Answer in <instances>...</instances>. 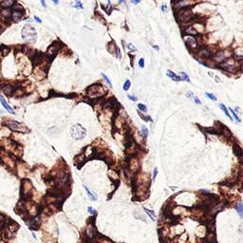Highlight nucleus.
<instances>
[{"label":"nucleus","instance_id":"obj_1","mask_svg":"<svg viewBox=\"0 0 243 243\" xmlns=\"http://www.w3.org/2000/svg\"><path fill=\"white\" fill-rule=\"evenodd\" d=\"M22 38L29 44H33L36 41V31L31 25H26L22 29Z\"/></svg>","mask_w":243,"mask_h":243},{"label":"nucleus","instance_id":"obj_2","mask_svg":"<svg viewBox=\"0 0 243 243\" xmlns=\"http://www.w3.org/2000/svg\"><path fill=\"white\" fill-rule=\"evenodd\" d=\"M70 134L72 139H74V140H82L86 137V130L80 125H74L71 127Z\"/></svg>","mask_w":243,"mask_h":243},{"label":"nucleus","instance_id":"obj_3","mask_svg":"<svg viewBox=\"0 0 243 243\" xmlns=\"http://www.w3.org/2000/svg\"><path fill=\"white\" fill-rule=\"evenodd\" d=\"M194 16L191 13V11L189 9H183V10H180L178 11V15H177V18H178V21L180 23H186V22H189L191 19L193 18Z\"/></svg>","mask_w":243,"mask_h":243},{"label":"nucleus","instance_id":"obj_4","mask_svg":"<svg viewBox=\"0 0 243 243\" xmlns=\"http://www.w3.org/2000/svg\"><path fill=\"white\" fill-rule=\"evenodd\" d=\"M87 91H88L89 96H92V97L101 96V95L105 94V88H104L102 86H100V85H93V86H89L88 89H87Z\"/></svg>","mask_w":243,"mask_h":243},{"label":"nucleus","instance_id":"obj_5","mask_svg":"<svg viewBox=\"0 0 243 243\" xmlns=\"http://www.w3.org/2000/svg\"><path fill=\"white\" fill-rule=\"evenodd\" d=\"M32 193V185L31 181L28 180H24L22 181L21 186V194L23 197H29Z\"/></svg>","mask_w":243,"mask_h":243},{"label":"nucleus","instance_id":"obj_6","mask_svg":"<svg viewBox=\"0 0 243 243\" xmlns=\"http://www.w3.org/2000/svg\"><path fill=\"white\" fill-rule=\"evenodd\" d=\"M5 126H8L10 129L16 132H26V128L22 126L21 123H17L15 121H7L5 122Z\"/></svg>","mask_w":243,"mask_h":243},{"label":"nucleus","instance_id":"obj_7","mask_svg":"<svg viewBox=\"0 0 243 243\" xmlns=\"http://www.w3.org/2000/svg\"><path fill=\"white\" fill-rule=\"evenodd\" d=\"M195 234H196V236L199 239L202 240V239H205V238L208 235V229H207L206 225H199L198 226L195 231Z\"/></svg>","mask_w":243,"mask_h":243},{"label":"nucleus","instance_id":"obj_8","mask_svg":"<svg viewBox=\"0 0 243 243\" xmlns=\"http://www.w3.org/2000/svg\"><path fill=\"white\" fill-rule=\"evenodd\" d=\"M184 42H185V44L187 45L188 47H190L191 49H196L197 48V41L193 36L186 35V36L184 37Z\"/></svg>","mask_w":243,"mask_h":243},{"label":"nucleus","instance_id":"obj_9","mask_svg":"<svg viewBox=\"0 0 243 243\" xmlns=\"http://www.w3.org/2000/svg\"><path fill=\"white\" fill-rule=\"evenodd\" d=\"M56 44H57V43L55 42L54 44L51 45V46L49 48V50H48V54H49V56H50V57H53V56L59 51L60 46H58V45L56 46Z\"/></svg>","mask_w":243,"mask_h":243},{"label":"nucleus","instance_id":"obj_10","mask_svg":"<svg viewBox=\"0 0 243 243\" xmlns=\"http://www.w3.org/2000/svg\"><path fill=\"white\" fill-rule=\"evenodd\" d=\"M94 148L91 146V145H88V146H86V148H85V151H84V156L86 158H87V159H89V158H92L93 156H94Z\"/></svg>","mask_w":243,"mask_h":243},{"label":"nucleus","instance_id":"obj_11","mask_svg":"<svg viewBox=\"0 0 243 243\" xmlns=\"http://www.w3.org/2000/svg\"><path fill=\"white\" fill-rule=\"evenodd\" d=\"M0 103H1V105L4 106V108H5L7 111H9V112H11V113H13V114H15V112H14V110L13 109V107L11 106H10L9 105V104L7 102L5 101V99L3 98L1 95H0Z\"/></svg>","mask_w":243,"mask_h":243},{"label":"nucleus","instance_id":"obj_12","mask_svg":"<svg viewBox=\"0 0 243 243\" xmlns=\"http://www.w3.org/2000/svg\"><path fill=\"white\" fill-rule=\"evenodd\" d=\"M187 239H188V238H187V235H186L185 233H183L182 235L176 236L175 240H174V243H187V242H188V241H187Z\"/></svg>","mask_w":243,"mask_h":243},{"label":"nucleus","instance_id":"obj_13","mask_svg":"<svg viewBox=\"0 0 243 243\" xmlns=\"http://www.w3.org/2000/svg\"><path fill=\"white\" fill-rule=\"evenodd\" d=\"M93 239H94L95 243H113L110 239L105 238V236H102V235H96Z\"/></svg>","mask_w":243,"mask_h":243},{"label":"nucleus","instance_id":"obj_14","mask_svg":"<svg viewBox=\"0 0 243 243\" xmlns=\"http://www.w3.org/2000/svg\"><path fill=\"white\" fill-rule=\"evenodd\" d=\"M2 90L6 95H10L13 92L14 88H13V86H11V85H5V86H2Z\"/></svg>","mask_w":243,"mask_h":243},{"label":"nucleus","instance_id":"obj_15","mask_svg":"<svg viewBox=\"0 0 243 243\" xmlns=\"http://www.w3.org/2000/svg\"><path fill=\"white\" fill-rule=\"evenodd\" d=\"M166 75H167L170 79H172L173 81H176V82L180 81V76H178L177 74L174 73V72H173V71H171V70H167V72H166Z\"/></svg>","mask_w":243,"mask_h":243},{"label":"nucleus","instance_id":"obj_16","mask_svg":"<svg viewBox=\"0 0 243 243\" xmlns=\"http://www.w3.org/2000/svg\"><path fill=\"white\" fill-rule=\"evenodd\" d=\"M234 151H235V154L238 157H241L243 155V149L236 144H234Z\"/></svg>","mask_w":243,"mask_h":243},{"label":"nucleus","instance_id":"obj_17","mask_svg":"<svg viewBox=\"0 0 243 243\" xmlns=\"http://www.w3.org/2000/svg\"><path fill=\"white\" fill-rule=\"evenodd\" d=\"M11 17H13V21L17 22V21H19V20L21 19V17H22V13H20V11H13V13H11Z\"/></svg>","mask_w":243,"mask_h":243},{"label":"nucleus","instance_id":"obj_18","mask_svg":"<svg viewBox=\"0 0 243 243\" xmlns=\"http://www.w3.org/2000/svg\"><path fill=\"white\" fill-rule=\"evenodd\" d=\"M235 210L238 212V214L239 215V217H243V202H238L236 205H235Z\"/></svg>","mask_w":243,"mask_h":243},{"label":"nucleus","instance_id":"obj_19","mask_svg":"<svg viewBox=\"0 0 243 243\" xmlns=\"http://www.w3.org/2000/svg\"><path fill=\"white\" fill-rule=\"evenodd\" d=\"M184 33L187 34V35H190V36H192V35H197L198 34V32H197L196 29H194L193 27H188L187 29L184 31Z\"/></svg>","mask_w":243,"mask_h":243},{"label":"nucleus","instance_id":"obj_20","mask_svg":"<svg viewBox=\"0 0 243 243\" xmlns=\"http://www.w3.org/2000/svg\"><path fill=\"white\" fill-rule=\"evenodd\" d=\"M215 239H216L215 233L208 232V235H207V236L205 238V241H206L207 243H211V242H213V241H215Z\"/></svg>","mask_w":243,"mask_h":243},{"label":"nucleus","instance_id":"obj_21","mask_svg":"<svg viewBox=\"0 0 243 243\" xmlns=\"http://www.w3.org/2000/svg\"><path fill=\"white\" fill-rule=\"evenodd\" d=\"M199 55H201V56L204 58H208L211 56V52H210L207 49H202L201 50H199Z\"/></svg>","mask_w":243,"mask_h":243},{"label":"nucleus","instance_id":"obj_22","mask_svg":"<svg viewBox=\"0 0 243 243\" xmlns=\"http://www.w3.org/2000/svg\"><path fill=\"white\" fill-rule=\"evenodd\" d=\"M11 9H4V10H2V11H1V14H2L5 18H9V17H11Z\"/></svg>","mask_w":243,"mask_h":243},{"label":"nucleus","instance_id":"obj_23","mask_svg":"<svg viewBox=\"0 0 243 243\" xmlns=\"http://www.w3.org/2000/svg\"><path fill=\"white\" fill-rule=\"evenodd\" d=\"M108 174H109V178L112 180H117L118 179H119V175H118V173L116 172V171H114V170H109Z\"/></svg>","mask_w":243,"mask_h":243},{"label":"nucleus","instance_id":"obj_24","mask_svg":"<svg viewBox=\"0 0 243 243\" xmlns=\"http://www.w3.org/2000/svg\"><path fill=\"white\" fill-rule=\"evenodd\" d=\"M220 109L221 110H223V112L225 113V115L227 116L229 119H230L231 121H233V119H232V117H231V115H230V113L228 112V108L226 106H225L223 104H220Z\"/></svg>","mask_w":243,"mask_h":243},{"label":"nucleus","instance_id":"obj_25","mask_svg":"<svg viewBox=\"0 0 243 243\" xmlns=\"http://www.w3.org/2000/svg\"><path fill=\"white\" fill-rule=\"evenodd\" d=\"M84 188H85V190H86V194H87V196L89 197V199H91V200H96V199H97L96 196H95V195H93V194L90 192V190H89V189L87 188L86 185H84Z\"/></svg>","mask_w":243,"mask_h":243},{"label":"nucleus","instance_id":"obj_26","mask_svg":"<svg viewBox=\"0 0 243 243\" xmlns=\"http://www.w3.org/2000/svg\"><path fill=\"white\" fill-rule=\"evenodd\" d=\"M144 212L146 213L147 215L149 216V217L151 218L152 220H156V216H155V213L153 211H151V210H149V209H147V208H144Z\"/></svg>","mask_w":243,"mask_h":243},{"label":"nucleus","instance_id":"obj_27","mask_svg":"<svg viewBox=\"0 0 243 243\" xmlns=\"http://www.w3.org/2000/svg\"><path fill=\"white\" fill-rule=\"evenodd\" d=\"M117 50H118V48L116 47L115 44H114L113 42H111L109 45H108V50H109V51L112 53V54H114V53L117 51Z\"/></svg>","mask_w":243,"mask_h":243},{"label":"nucleus","instance_id":"obj_28","mask_svg":"<svg viewBox=\"0 0 243 243\" xmlns=\"http://www.w3.org/2000/svg\"><path fill=\"white\" fill-rule=\"evenodd\" d=\"M13 4H14L13 1H3V2L0 3V5L2 6V7H4V8H9V7L13 6Z\"/></svg>","mask_w":243,"mask_h":243},{"label":"nucleus","instance_id":"obj_29","mask_svg":"<svg viewBox=\"0 0 243 243\" xmlns=\"http://www.w3.org/2000/svg\"><path fill=\"white\" fill-rule=\"evenodd\" d=\"M180 80L182 79L183 81H186V82H190V78H189V76L187 75V74L185 73V72H180Z\"/></svg>","mask_w":243,"mask_h":243},{"label":"nucleus","instance_id":"obj_30","mask_svg":"<svg viewBox=\"0 0 243 243\" xmlns=\"http://www.w3.org/2000/svg\"><path fill=\"white\" fill-rule=\"evenodd\" d=\"M230 112H231V114L233 115V117H234V119H235V120L236 121V122H238V123H240V122H241L240 118L238 117V114H236V113H235V111H234V110L232 109V108H230Z\"/></svg>","mask_w":243,"mask_h":243},{"label":"nucleus","instance_id":"obj_31","mask_svg":"<svg viewBox=\"0 0 243 243\" xmlns=\"http://www.w3.org/2000/svg\"><path fill=\"white\" fill-rule=\"evenodd\" d=\"M141 134H143V136L144 137V138H146L147 136H148V129H147L145 126H141Z\"/></svg>","mask_w":243,"mask_h":243},{"label":"nucleus","instance_id":"obj_32","mask_svg":"<svg viewBox=\"0 0 243 243\" xmlns=\"http://www.w3.org/2000/svg\"><path fill=\"white\" fill-rule=\"evenodd\" d=\"M138 108L141 110V111H143V112H146V111H147V107L145 106L144 105H143V104H139V105H138Z\"/></svg>","mask_w":243,"mask_h":243},{"label":"nucleus","instance_id":"obj_33","mask_svg":"<svg viewBox=\"0 0 243 243\" xmlns=\"http://www.w3.org/2000/svg\"><path fill=\"white\" fill-rule=\"evenodd\" d=\"M130 85H131L130 81H129V80H127V81L125 83V85H123V90H128V89H129V87H130Z\"/></svg>","mask_w":243,"mask_h":243},{"label":"nucleus","instance_id":"obj_34","mask_svg":"<svg viewBox=\"0 0 243 243\" xmlns=\"http://www.w3.org/2000/svg\"><path fill=\"white\" fill-rule=\"evenodd\" d=\"M205 95H206V96L208 97L210 100H213V101H217V97L215 96L214 94H211V93H208V92H206V93H205Z\"/></svg>","mask_w":243,"mask_h":243},{"label":"nucleus","instance_id":"obj_35","mask_svg":"<svg viewBox=\"0 0 243 243\" xmlns=\"http://www.w3.org/2000/svg\"><path fill=\"white\" fill-rule=\"evenodd\" d=\"M103 77H104V79H105V81L107 82V84H108V85H109V86H110V87H112V85H111V82H110V80H109V79L107 78V76L105 75V74H103Z\"/></svg>","mask_w":243,"mask_h":243},{"label":"nucleus","instance_id":"obj_36","mask_svg":"<svg viewBox=\"0 0 243 243\" xmlns=\"http://www.w3.org/2000/svg\"><path fill=\"white\" fill-rule=\"evenodd\" d=\"M139 66H140L141 68H144V58H141V59H140V61H139Z\"/></svg>","mask_w":243,"mask_h":243},{"label":"nucleus","instance_id":"obj_37","mask_svg":"<svg viewBox=\"0 0 243 243\" xmlns=\"http://www.w3.org/2000/svg\"><path fill=\"white\" fill-rule=\"evenodd\" d=\"M75 7L77 9H83V5H82V3L80 2V1H77V2L75 3Z\"/></svg>","mask_w":243,"mask_h":243},{"label":"nucleus","instance_id":"obj_38","mask_svg":"<svg viewBox=\"0 0 243 243\" xmlns=\"http://www.w3.org/2000/svg\"><path fill=\"white\" fill-rule=\"evenodd\" d=\"M194 102L196 103L197 105H200L201 104V102H200V100L198 98V97H194Z\"/></svg>","mask_w":243,"mask_h":243},{"label":"nucleus","instance_id":"obj_39","mask_svg":"<svg viewBox=\"0 0 243 243\" xmlns=\"http://www.w3.org/2000/svg\"><path fill=\"white\" fill-rule=\"evenodd\" d=\"M87 211H88L89 213H90V214H91V215L96 214V211H95V210H93V209H92L91 207H88V208H87Z\"/></svg>","mask_w":243,"mask_h":243},{"label":"nucleus","instance_id":"obj_40","mask_svg":"<svg viewBox=\"0 0 243 243\" xmlns=\"http://www.w3.org/2000/svg\"><path fill=\"white\" fill-rule=\"evenodd\" d=\"M162 11H163V13H165V11H167V6L165 5V4H163V5L162 6Z\"/></svg>","mask_w":243,"mask_h":243},{"label":"nucleus","instance_id":"obj_41","mask_svg":"<svg viewBox=\"0 0 243 243\" xmlns=\"http://www.w3.org/2000/svg\"><path fill=\"white\" fill-rule=\"evenodd\" d=\"M157 174H158V169H157V167H156V168H154V173H153V180H154V179L157 177Z\"/></svg>","mask_w":243,"mask_h":243},{"label":"nucleus","instance_id":"obj_42","mask_svg":"<svg viewBox=\"0 0 243 243\" xmlns=\"http://www.w3.org/2000/svg\"><path fill=\"white\" fill-rule=\"evenodd\" d=\"M128 98L131 100V101H137V97H135V96H131V95H128Z\"/></svg>","mask_w":243,"mask_h":243},{"label":"nucleus","instance_id":"obj_43","mask_svg":"<svg viewBox=\"0 0 243 243\" xmlns=\"http://www.w3.org/2000/svg\"><path fill=\"white\" fill-rule=\"evenodd\" d=\"M9 50H9L8 48H4V50H3V54L6 55L7 53L9 52Z\"/></svg>","mask_w":243,"mask_h":243},{"label":"nucleus","instance_id":"obj_44","mask_svg":"<svg viewBox=\"0 0 243 243\" xmlns=\"http://www.w3.org/2000/svg\"><path fill=\"white\" fill-rule=\"evenodd\" d=\"M128 48H129V49H130V50H136V48L134 47V46H133V45H132V44H129V45H128Z\"/></svg>","mask_w":243,"mask_h":243},{"label":"nucleus","instance_id":"obj_45","mask_svg":"<svg viewBox=\"0 0 243 243\" xmlns=\"http://www.w3.org/2000/svg\"><path fill=\"white\" fill-rule=\"evenodd\" d=\"M186 97H187V98L193 97V93H192V92H187V93H186Z\"/></svg>","mask_w":243,"mask_h":243},{"label":"nucleus","instance_id":"obj_46","mask_svg":"<svg viewBox=\"0 0 243 243\" xmlns=\"http://www.w3.org/2000/svg\"><path fill=\"white\" fill-rule=\"evenodd\" d=\"M34 19H35V20H36V21L38 22V23H42V20H41L40 18H38L37 16H34Z\"/></svg>","mask_w":243,"mask_h":243},{"label":"nucleus","instance_id":"obj_47","mask_svg":"<svg viewBox=\"0 0 243 243\" xmlns=\"http://www.w3.org/2000/svg\"><path fill=\"white\" fill-rule=\"evenodd\" d=\"M131 3H132V4H135V5H136V4H138V3H139V1H134V0H132V1H131Z\"/></svg>","mask_w":243,"mask_h":243},{"label":"nucleus","instance_id":"obj_48","mask_svg":"<svg viewBox=\"0 0 243 243\" xmlns=\"http://www.w3.org/2000/svg\"><path fill=\"white\" fill-rule=\"evenodd\" d=\"M41 4H42L44 7H46V3H45V1H43V0H42V1H41Z\"/></svg>","mask_w":243,"mask_h":243},{"label":"nucleus","instance_id":"obj_49","mask_svg":"<svg viewBox=\"0 0 243 243\" xmlns=\"http://www.w3.org/2000/svg\"><path fill=\"white\" fill-rule=\"evenodd\" d=\"M32 236H33V238H35V239H36V235H35L34 233H32Z\"/></svg>","mask_w":243,"mask_h":243},{"label":"nucleus","instance_id":"obj_50","mask_svg":"<svg viewBox=\"0 0 243 243\" xmlns=\"http://www.w3.org/2000/svg\"><path fill=\"white\" fill-rule=\"evenodd\" d=\"M153 48H154L155 50H159V48H158V47H156V46H153Z\"/></svg>","mask_w":243,"mask_h":243},{"label":"nucleus","instance_id":"obj_51","mask_svg":"<svg viewBox=\"0 0 243 243\" xmlns=\"http://www.w3.org/2000/svg\"><path fill=\"white\" fill-rule=\"evenodd\" d=\"M198 243H203V242H202V241H201V240H200V239H199V241H198Z\"/></svg>","mask_w":243,"mask_h":243},{"label":"nucleus","instance_id":"obj_52","mask_svg":"<svg viewBox=\"0 0 243 243\" xmlns=\"http://www.w3.org/2000/svg\"><path fill=\"white\" fill-rule=\"evenodd\" d=\"M241 69L243 70V64H242V66H241Z\"/></svg>","mask_w":243,"mask_h":243}]
</instances>
